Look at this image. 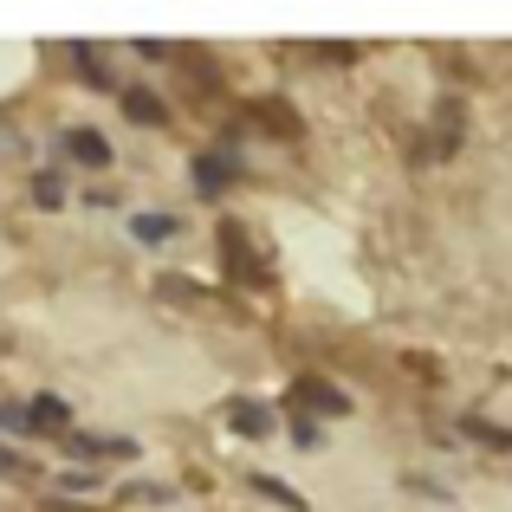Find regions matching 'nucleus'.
Masks as SVG:
<instances>
[{
	"label": "nucleus",
	"instance_id": "obj_3",
	"mask_svg": "<svg viewBox=\"0 0 512 512\" xmlns=\"http://www.w3.org/2000/svg\"><path fill=\"white\" fill-rule=\"evenodd\" d=\"M124 111L137 117V124H163V117H169L163 98H150V91H124Z\"/></svg>",
	"mask_w": 512,
	"mask_h": 512
},
{
	"label": "nucleus",
	"instance_id": "obj_6",
	"mask_svg": "<svg viewBox=\"0 0 512 512\" xmlns=\"http://www.w3.org/2000/svg\"><path fill=\"white\" fill-rule=\"evenodd\" d=\"M65 422H72V409H65L59 396H39L33 402V428H65Z\"/></svg>",
	"mask_w": 512,
	"mask_h": 512
},
{
	"label": "nucleus",
	"instance_id": "obj_11",
	"mask_svg": "<svg viewBox=\"0 0 512 512\" xmlns=\"http://www.w3.org/2000/svg\"><path fill=\"white\" fill-rule=\"evenodd\" d=\"M0 428H13V435H20V428H33V409H20V402H0Z\"/></svg>",
	"mask_w": 512,
	"mask_h": 512
},
{
	"label": "nucleus",
	"instance_id": "obj_10",
	"mask_svg": "<svg viewBox=\"0 0 512 512\" xmlns=\"http://www.w3.org/2000/svg\"><path fill=\"white\" fill-rule=\"evenodd\" d=\"M33 201H39V208H59V201H65L59 175H39V182H33Z\"/></svg>",
	"mask_w": 512,
	"mask_h": 512
},
{
	"label": "nucleus",
	"instance_id": "obj_4",
	"mask_svg": "<svg viewBox=\"0 0 512 512\" xmlns=\"http://www.w3.org/2000/svg\"><path fill=\"white\" fill-rule=\"evenodd\" d=\"M227 175H234V156H201V163H195V182L208 188V195L227 182Z\"/></svg>",
	"mask_w": 512,
	"mask_h": 512
},
{
	"label": "nucleus",
	"instance_id": "obj_1",
	"mask_svg": "<svg viewBox=\"0 0 512 512\" xmlns=\"http://www.w3.org/2000/svg\"><path fill=\"white\" fill-rule=\"evenodd\" d=\"M65 150H72L78 163H91V169H104V163H111V143H104L98 130H72V137H65Z\"/></svg>",
	"mask_w": 512,
	"mask_h": 512
},
{
	"label": "nucleus",
	"instance_id": "obj_8",
	"mask_svg": "<svg viewBox=\"0 0 512 512\" xmlns=\"http://www.w3.org/2000/svg\"><path fill=\"white\" fill-rule=\"evenodd\" d=\"M253 117H266V124H273L279 137H299V117H292L286 104H253Z\"/></svg>",
	"mask_w": 512,
	"mask_h": 512
},
{
	"label": "nucleus",
	"instance_id": "obj_13",
	"mask_svg": "<svg viewBox=\"0 0 512 512\" xmlns=\"http://www.w3.org/2000/svg\"><path fill=\"white\" fill-rule=\"evenodd\" d=\"M0 474H26V461L20 454H0Z\"/></svg>",
	"mask_w": 512,
	"mask_h": 512
},
{
	"label": "nucleus",
	"instance_id": "obj_5",
	"mask_svg": "<svg viewBox=\"0 0 512 512\" xmlns=\"http://www.w3.org/2000/svg\"><path fill=\"white\" fill-rule=\"evenodd\" d=\"M227 422H234L240 435H266V422H273V415L253 409V402H234V409H227Z\"/></svg>",
	"mask_w": 512,
	"mask_h": 512
},
{
	"label": "nucleus",
	"instance_id": "obj_2",
	"mask_svg": "<svg viewBox=\"0 0 512 512\" xmlns=\"http://www.w3.org/2000/svg\"><path fill=\"white\" fill-rule=\"evenodd\" d=\"M292 396H305V402H312V409H325V415L350 409V396H338V389H331V383H318V376H305V383L292 389Z\"/></svg>",
	"mask_w": 512,
	"mask_h": 512
},
{
	"label": "nucleus",
	"instance_id": "obj_7",
	"mask_svg": "<svg viewBox=\"0 0 512 512\" xmlns=\"http://www.w3.org/2000/svg\"><path fill=\"white\" fill-rule=\"evenodd\" d=\"M169 234H175V214H137V240L156 247V240H169Z\"/></svg>",
	"mask_w": 512,
	"mask_h": 512
},
{
	"label": "nucleus",
	"instance_id": "obj_12",
	"mask_svg": "<svg viewBox=\"0 0 512 512\" xmlns=\"http://www.w3.org/2000/svg\"><path fill=\"white\" fill-rule=\"evenodd\" d=\"M253 487H260V493H273V500H279V506H299V493H292V487H279V480H266V474H260V480H253Z\"/></svg>",
	"mask_w": 512,
	"mask_h": 512
},
{
	"label": "nucleus",
	"instance_id": "obj_9",
	"mask_svg": "<svg viewBox=\"0 0 512 512\" xmlns=\"http://www.w3.org/2000/svg\"><path fill=\"white\" fill-rule=\"evenodd\" d=\"M72 59H78V72H85V78H91L98 91H111V78H104V59H98L91 46H72Z\"/></svg>",
	"mask_w": 512,
	"mask_h": 512
}]
</instances>
